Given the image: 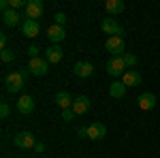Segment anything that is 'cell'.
I'll use <instances>...</instances> for the list:
<instances>
[{
    "label": "cell",
    "mask_w": 160,
    "mask_h": 158,
    "mask_svg": "<svg viewBox=\"0 0 160 158\" xmlns=\"http://www.w3.org/2000/svg\"><path fill=\"white\" fill-rule=\"evenodd\" d=\"M105 47H107V51H109L111 56H124L126 51V43H124L122 37H109L107 38V43H105Z\"/></svg>",
    "instance_id": "obj_3"
},
{
    "label": "cell",
    "mask_w": 160,
    "mask_h": 158,
    "mask_svg": "<svg viewBox=\"0 0 160 158\" xmlns=\"http://www.w3.org/2000/svg\"><path fill=\"white\" fill-rule=\"evenodd\" d=\"M105 137H107V126L102 122H92L88 126V139L98 141V139H105Z\"/></svg>",
    "instance_id": "obj_7"
},
{
    "label": "cell",
    "mask_w": 160,
    "mask_h": 158,
    "mask_svg": "<svg viewBox=\"0 0 160 158\" xmlns=\"http://www.w3.org/2000/svg\"><path fill=\"white\" fill-rule=\"evenodd\" d=\"M73 73L77 77H90V75L94 73V66L90 64V62H77L73 66Z\"/></svg>",
    "instance_id": "obj_14"
},
{
    "label": "cell",
    "mask_w": 160,
    "mask_h": 158,
    "mask_svg": "<svg viewBox=\"0 0 160 158\" xmlns=\"http://www.w3.org/2000/svg\"><path fill=\"white\" fill-rule=\"evenodd\" d=\"M77 135H79V137H88V126H81V128L77 130Z\"/></svg>",
    "instance_id": "obj_27"
},
{
    "label": "cell",
    "mask_w": 160,
    "mask_h": 158,
    "mask_svg": "<svg viewBox=\"0 0 160 158\" xmlns=\"http://www.w3.org/2000/svg\"><path fill=\"white\" fill-rule=\"evenodd\" d=\"M73 98H71V94L68 92H58L56 94V105L58 107H62V109H73Z\"/></svg>",
    "instance_id": "obj_16"
},
{
    "label": "cell",
    "mask_w": 160,
    "mask_h": 158,
    "mask_svg": "<svg viewBox=\"0 0 160 158\" xmlns=\"http://www.w3.org/2000/svg\"><path fill=\"white\" fill-rule=\"evenodd\" d=\"M137 103H139V107L143 111H152L156 107V94H152V92H143L141 96L137 98Z\"/></svg>",
    "instance_id": "obj_9"
},
{
    "label": "cell",
    "mask_w": 160,
    "mask_h": 158,
    "mask_svg": "<svg viewBox=\"0 0 160 158\" xmlns=\"http://www.w3.org/2000/svg\"><path fill=\"white\" fill-rule=\"evenodd\" d=\"M88 109H90V98L88 96H77L73 103V111L75 115H83V113H88Z\"/></svg>",
    "instance_id": "obj_12"
},
{
    "label": "cell",
    "mask_w": 160,
    "mask_h": 158,
    "mask_svg": "<svg viewBox=\"0 0 160 158\" xmlns=\"http://www.w3.org/2000/svg\"><path fill=\"white\" fill-rule=\"evenodd\" d=\"M2 22H4V26H17L19 24V13L15 11V9L2 11Z\"/></svg>",
    "instance_id": "obj_17"
},
{
    "label": "cell",
    "mask_w": 160,
    "mask_h": 158,
    "mask_svg": "<svg viewBox=\"0 0 160 158\" xmlns=\"http://www.w3.org/2000/svg\"><path fill=\"white\" fill-rule=\"evenodd\" d=\"M47 37H49L56 45H58L60 41H64L66 32H64V28H62V26H56V24H53V26H49V28H47Z\"/></svg>",
    "instance_id": "obj_15"
},
{
    "label": "cell",
    "mask_w": 160,
    "mask_h": 158,
    "mask_svg": "<svg viewBox=\"0 0 160 158\" xmlns=\"http://www.w3.org/2000/svg\"><path fill=\"white\" fill-rule=\"evenodd\" d=\"M38 51H41V49H38L37 45H30V47H28V56H30V58H38Z\"/></svg>",
    "instance_id": "obj_26"
},
{
    "label": "cell",
    "mask_w": 160,
    "mask_h": 158,
    "mask_svg": "<svg viewBox=\"0 0 160 158\" xmlns=\"http://www.w3.org/2000/svg\"><path fill=\"white\" fill-rule=\"evenodd\" d=\"M22 32H24V37L34 38V37H38V32H41V26H38V22H34V19H26L24 24H22Z\"/></svg>",
    "instance_id": "obj_10"
},
{
    "label": "cell",
    "mask_w": 160,
    "mask_h": 158,
    "mask_svg": "<svg viewBox=\"0 0 160 158\" xmlns=\"http://www.w3.org/2000/svg\"><path fill=\"white\" fill-rule=\"evenodd\" d=\"M105 9H107L111 15H118V13L124 11V2L122 0H107V2H105Z\"/></svg>",
    "instance_id": "obj_20"
},
{
    "label": "cell",
    "mask_w": 160,
    "mask_h": 158,
    "mask_svg": "<svg viewBox=\"0 0 160 158\" xmlns=\"http://www.w3.org/2000/svg\"><path fill=\"white\" fill-rule=\"evenodd\" d=\"M9 113H11V107H9L7 103H2V105H0V118H2V120H7V118H9Z\"/></svg>",
    "instance_id": "obj_23"
},
{
    "label": "cell",
    "mask_w": 160,
    "mask_h": 158,
    "mask_svg": "<svg viewBox=\"0 0 160 158\" xmlns=\"http://www.w3.org/2000/svg\"><path fill=\"white\" fill-rule=\"evenodd\" d=\"M13 143H15L17 147H22V150H30V147L37 145V141H34V135H32V133H19V135H15Z\"/></svg>",
    "instance_id": "obj_8"
},
{
    "label": "cell",
    "mask_w": 160,
    "mask_h": 158,
    "mask_svg": "<svg viewBox=\"0 0 160 158\" xmlns=\"http://www.w3.org/2000/svg\"><path fill=\"white\" fill-rule=\"evenodd\" d=\"M122 58H124V62H126V66H128V69H132V66L137 64V56H135V54H130V51H126Z\"/></svg>",
    "instance_id": "obj_21"
},
{
    "label": "cell",
    "mask_w": 160,
    "mask_h": 158,
    "mask_svg": "<svg viewBox=\"0 0 160 158\" xmlns=\"http://www.w3.org/2000/svg\"><path fill=\"white\" fill-rule=\"evenodd\" d=\"M28 69H24V71H13V73H9L7 77H4V85H7V92H11V94H15V92H19L22 88L26 85V77H28Z\"/></svg>",
    "instance_id": "obj_1"
},
{
    "label": "cell",
    "mask_w": 160,
    "mask_h": 158,
    "mask_svg": "<svg viewBox=\"0 0 160 158\" xmlns=\"http://www.w3.org/2000/svg\"><path fill=\"white\" fill-rule=\"evenodd\" d=\"M128 71V66H126V62H124L122 56H111L109 62H107V73L111 77H124V73Z\"/></svg>",
    "instance_id": "obj_2"
},
{
    "label": "cell",
    "mask_w": 160,
    "mask_h": 158,
    "mask_svg": "<svg viewBox=\"0 0 160 158\" xmlns=\"http://www.w3.org/2000/svg\"><path fill=\"white\" fill-rule=\"evenodd\" d=\"M0 47L7 49V34H0Z\"/></svg>",
    "instance_id": "obj_28"
},
{
    "label": "cell",
    "mask_w": 160,
    "mask_h": 158,
    "mask_svg": "<svg viewBox=\"0 0 160 158\" xmlns=\"http://www.w3.org/2000/svg\"><path fill=\"white\" fill-rule=\"evenodd\" d=\"M62 56H64V51H62L58 45H51V47H47V51H45V60L49 62V64H58V62L62 60Z\"/></svg>",
    "instance_id": "obj_13"
},
{
    "label": "cell",
    "mask_w": 160,
    "mask_h": 158,
    "mask_svg": "<svg viewBox=\"0 0 160 158\" xmlns=\"http://www.w3.org/2000/svg\"><path fill=\"white\" fill-rule=\"evenodd\" d=\"M28 71L32 75H47L49 71V62L45 60V58H30V64H28Z\"/></svg>",
    "instance_id": "obj_4"
},
{
    "label": "cell",
    "mask_w": 160,
    "mask_h": 158,
    "mask_svg": "<svg viewBox=\"0 0 160 158\" xmlns=\"http://www.w3.org/2000/svg\"><path fill=\"white\" fill-rule=\"evenodd\" d=\"M100 30H102L105 34H109V37H120V34H122V26L118 24L113 17H105V19L100 22Z\"/></svg>",
    "instance_id": "obj_6"
},
{
    "label": "cell",
    "mask_w": 160,
    "mask_h": 158,
    "mask_svg": "<svg viewBox=\"0 0 160 158\" xmlns=\"http://www.w3.org/2000/svg\"><path fill=\"white\" fill-rule=\"evenodd\" d=\"M109 94L113 98H122L124 94H126V85H124V81H113V84L109 85Z\"/></svg>",
    "instance_id": "obj_19"
},
{
    "label": "cell",
    "mask_w": 160,
    "mask_h": 158,
    "mask_svg": "<svg viewBox=\"0 0 160 158\" xmlns=\"http://www.w3.org/2000/svg\"><path fill=\"white\" fill-rule=\"evenodd\" d=\"M64 24H66V15L64 13H56V26H62L64 28Z\"/></svg>",
    "instance_id": "obj_25"
},
{
    "label": "cell",
    "mask_w": 160,
    "mask_h": 158,
    "mask_svg": "<svg viewBox=\"0 0 160 158\" xmlns=\"http://www.w3.org/2000/svg\"><path fill=\"white\" fill-rule=\"evenodd\" d=\"M0 58H2V62H13L15 60V54L11 49H0Z\"/></svg>",
    "instance_id": "obj_22"
},
{
    "label": "cell",
    "mask_w": 160,
    "mask_h": 158,
    "mask_svg": "<svg viewBox=\"0 0 160 158\" xmlns=\"http://www.w3.org/2000/svg\"><path fill=\"white\" fill-rule=\"evenodd\" d=\"M75 118V111L73 109H62V120L64 122H71Z\"/></svg>",
    "instance_id": "obj_24"
},
{
    "label": "cell",
    "mask_w": 160,
    "mask_h": 158,
    "mask_svg": "<svg viewBox=\"0 0 160 158\" xmlns=\"http://www.w3.org/2000/svg\"><path fill=\"white\" fill-rule=\"evenodd\" d=\"M43 11H45V7H43L41 0H30V2L26 4V17H28V19L38 22V17H43Z\"/></svg>",
    "instance_id": "obj_5"
},
{
    "label": "cell",
    "mask_w": 160,
    "mask_h": 158,
    "mask_svg": "<svg viewBox=\"0 0 160 158\" xmlns=\"http://www.w3.org/2000/svg\"><path fill=\"white\" fill-rule=\"evenodd\" d=\"M17 111L24 113V115L32 113L34 111V100H32V96H19V100H17Z\"/></svg>",
    "instance_id": "obj_11"
},
{
    "label": "cell",
    "mask_w": 160,
    "mask_h": 158,
    "mask_svg": "<svg viewBox=\"0 0 160 158\" xmlns=\"http://www.w3.org/2000/svg\"><path fill=\"white\" fill-rule=\"evenodd\" d=\"M34 150H37V152H43V150H45V143H41V141H37V145H34Z\"/></svg>",
    "instance_id": "obj_29"
},
{
    "label": "cell",
    "mask_w": 160,
    "mask_h": 158,
    "mask_svg": "<svg viewBox=\"0 0 160 158\" xmlns=\"http://www.w3.org/2000/svg\"><path fill=\"white\" fill-rule=\"evenodd\" d=\"M122 81H124V85H126V88H128V85H132V88H135V85L141 84V75L137 73V71H126V73H124V77H122Z\"/></svg>",
    "instance_id": "obj_18"
}]
</instances>
